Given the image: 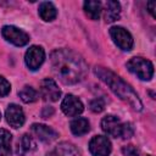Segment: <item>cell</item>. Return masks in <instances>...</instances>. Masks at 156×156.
Segmentation results:
<instances>
[{"instance_id": "cell-9", "label": "cell", "mask_w": 156, "mask_h": 156, "mask_svg": "<svg viewBox=\"0 0 156 156\" xmlns=\"http://www.w3.org/2000/svg\"><path fill=\"white\" fill-rule=\"evenodd\" d=\"M101 128L110 136H113V138H119L121 136L122 138L123 123H121V121L117 117L112 116V115L105 116L101 119Z\"/></svg>"}, {"instance_id": "cell-16", "label": "cell", "mask_w": 156, "mask_h": 156, "mask_svg": "<svg viewBox=\"0 0 156 156\" xmlns=\"http://www.w3.org/2000/svg\"><path fill=\"white\" fill-rule=\"evenodd\" d=\"M39 16L44 21H52L57 16L56 7L54 6L52 2H49V1L41 2L40 6H39Z\"/></svg>"}, {"instance_id": "cell-25", "label": "cell", "mask_w": 156, "mask_h": 156, "mask_svg": "<svg viewBox=\"0 0 156 156\" xmlns=\"http://www.w3.org/2000/svg\"><path fill=\"white\" fill-rule=\"evenodd\" d=\"M52 113H54V108H52L51 106L44 107V110H43V112H41V115H43V117H44V118H48V117H50Z\"/></svg>"}, {"instance_id": "cell-24", "label": "cell", "mask_w": 156, "mask_h": 156, "mask_svg": "<svg viewBox=\"0 0 156 156\" xmlns=\"http://www.w3.org/2000/svg\"><path fill=\"white\" fill-rule=\"evenodd\" d=\"M134 133V129H133V126L130 123H123V133H122V138L123 139H128L133 135Z\"/></svg>"}, {"instance_id": "cell-1", "label": "cell", "mask_w": 156, "mask_h": 156, "mask_svg": "<svg viewBox=\"0 0 156 156\" xmlns=\"http://www.w3.org/2000/svg\"><path fill=\"white\" fill-rule=\"evenodd\" d=\"M50 62L54 74L63 84H76L80 82L88 71L84 58L68 49H57L52 51Z\"/></svg>"}, {"instance_id": "cell-7", "label": "cell", "mask_w": 156, "mask_h": 156, "mask_svg": "<svg viewBox=\"0 0 156 156\" xmlns=\"http://www.w3.org/2000/svg\"><path fill=\"white\" fill-rule=\"evenodd\" d=\"M111 141L107 136L95 135L89 141V150L94 156H108L111 152Z\"/></svg>"}, {"instance_id": "cell-28", "label": "cell", "mask_w": 156, "mask_h": 156, "mask_svg": "<svg viewBox=\"0 0 156 156\" xmlns=\"http://www.w3.org/2000/svg\"><path fill=\"white\" fill-rule=\"evenodd\" d=\"M0 119H1V112H0Z\"/></svg>"}, {"instance_id": "cell-26", "label": "cell", "mask_w": 156, "mask_h": 156, "mask_svg": "<svg viewBox=\"0 0 156 156\" xmlns=\"http://www.w3.org/2000/svg\"><path fill=\"white\" fill-rule=\"evenodd\" d=\"M154 6H155V1H150V2H147V7H149V12L152 15V17H155V15H154Z\"/></svg>"}, {"instance_id": "cell-22", "label": "cell", "mask_w": 156, "mask_h": 156, "mask_svg": "<svg viewBox=\"0 0 156 156\" xmlns=\"http://www.w3.org/2000/svg\"><path fill=\"white\" fill-rule=\"evenodd\" d=\"M10 90H11L10 83L4 77L0 76V96H6L10 93Z\"/></svg>"}, {"instance_id": "cell-14", "label": "cell", "mask_w": 156, "mask_h": 156, "mask_svg": "<svg viewBox=\"0 0 156 156\" xmlns=\"http://www.w3.org/2000/svg\"><path fill=\"white\" fill-rule=\"evenodd\" d=\"M33 150H35V143H34V140L28 134H23L21 136V139H18L16 154L18 156H24L26 154H28V152H30Z\"/></svg>"}, {"instance_id": "cell-19", "label": "cell", "mask_w": 156, "mask_h": 156, "mask_svg": "<svg viewBox=\"0 0 156 156\" xmlns=\"http://www.w3.org/2000/svg\"><path fill=\"white\" fill-rule=\"evenodd\" d=\"M18 95H20L21 100H22L23 102H26V104L34 102V101H37V99H38V91H37L35 89H33L32 87H28V85L23 87V88L18 91Z\"/></svg>"}, {"instance_id": "cell-5", "label": "cell", "mask_w": 156, "mask_h": 156, "mask_svg": "<svg viewBox=\"0 0 156 156\" xmlns=\"http://www.w3.org/2000/svg\"><path fill=\"white\" fill-rule=\"evenodd\" d=\"M2 37L10 41L11 44L16 45V46H23L26 44H28L29 41V37L26 32H23L22 29L13 27V26H5L1 30Z\"/></svg>"}, {"instance_id": "cell-8", "label": "cell", "mask_w": 156, "mask_h": 156, "mask_svg": "<svg viewBox=\"0 0 156 156\" xmlns=\"http://www.w3.org/2000/svg\"><path fill=\"white\" fill-rule=\"evenodd\" d=\"M61 110L66 116L74 117V116H78L79 113L83 112L84 106L77 96H74L72 94H68V95L65 96V99L61 102Z\"/></svg>"}, {"instance_id": "cell-18", "label": "cell", "mask_w": 156, "mask_h": 156, "mask_svg": "<svg viewBox=\"0 0 156 156\" xmlns=\"http://www.w3.org/2000/svg\"><path fill=\"white\" fill-rule=\"evenodd\" d=\"M84 11L90 20H99L100 13L102 11V4L100 1H85Z\"/></svg>"}, {"instance_id": "cell-2", "label": "cell", "mask_w": 156, "mask_h": 156, "mask_svg": "<svg viewBox=\"0 0 156 156\" xmlns=\"http://www.w3.org/2000/svg\"><path fill=\"white\" fill-rule=\"evenodd\" d=\"M94 72L106 85L110 87V89L113 91L115 95H117L121 100H123L127 104H129L134 110L141 111L143 104H141L138 94L119 76H117L112 71H110V69H107L105 67H101V66H96L94 68Z\"/></svg>"}, {"instance_id": "cell-10", "label": "cell", "mask_w": 156, "mask_h": 156, "mask_svg": "<svg viewBox=\"0 0 156 156\" xmlns=\"http://www.w3.org/2000/svg\"><path fill=\"white\" fill-rule=\"evenodd\" d=\"M40 94L45 101H57L61 96V90L51 78H45L40 82Z\"/></svg>"}, {"instance_id": "cell-23", "label": "cell", "mask_w": 156, "mask_h": 156, "mask_svg": "<svg viewBox=\"0 0 156 156\" xmlns=\"http://www.w3.org/2000/svg\"><path fill=\"white\" fill-rule=\"evenodd\" d=\"M122 152L124 156H139V151L135 146L133 145H128V146H124L122 149Z\"/></svg>"}, {"instance_id": "cell-21", "label": "cell", "mask_w": 156, "mask_h": 156, "mask_svg": "<svg viewBox=\"0 0 156 156\" xmlns=\"http://www.w3.org/2000/svg\"><path fill=\"white\" fill-rule=\"evenodd\" d=\"M89 108L93 112L99 113V112H101L105 108V101L101 98H96V99H94V100H91L89 102Z\"/></svg>"}, {"instance_id": "cell-13", "label": "cell", "mask_w": 156, "mask_h": 156, "mask_svg": "<svg viewBox=\"0 0 156 156\" xmlns=\"http://www.w3.org/2000/svg\"><path fill=\"white\" fill-rule=\"evenodd\" d=\"M104 18L107 23H111V22H115L116 20L119 18L121 16V5L119 2L117 1H112V0H108L104 4Z\"/></svg>"}, {"instance_id": "cell-11", "label": "cell", "mask_w": 156, "mask_h": 156, "mask_svg": "<svg viewBox=\"0 0 156 156\" xmlns=\"http://www.w3.org/2000/svg\"><path fill=\"white\" fill-rule=\"evenodd\" d=\"M6 121L7 123L12 127V128H20L23 126L24 123V113L23 110L16 105V104H11L9 105L7 110H6Z\"/></svg>"}, {"instance_id": "cell-4", "label": "cell", "mask_w": 156, "mask_h": 156, "mask_svg": "<svg viewBox=\"0 0 156 156\" xmlns=\"http://www.w3.org/2000/svg\"><path fill=\"white\" fill-rule=\"evenodd\" d=\"M110 35H111L112 40L115 41V44L119 49H122L124 51H129L133 48V44H134L133 38L127 29L118 27V26L112 27V28H110Z\"/></svg>"}, {"instance_id": "cell-17", "label": "cell", "mask_w": 156, "mask_h": 156, "mask_svg": "<svg viewBox=\"0 0 156 156\" xmlns=\"http://www.w3.org/2000/svg\"><path fill=\"white\" fill-rule=\"evenodd\" d=\"M11 134L6 129H0V156H11Z\"/></svg>"}, {"instance_id": "cell-3", "label": "cell", "mask_w": 156, "mask_h": 156, "mask_svg": "<svg viewBox=\"0 0 156 156\" xmlns=\"http://www.w3.org/2000/svg\"><path fill=\"white\" fill-rule=\"evenodd\" d=\"M127 68L129 72L135 74L141 80H150L154 76V66L151 61L143 57H132L127 62Z\"/></svg>"}, {"instance_id": "cell-27", "label": "cell", "mask_w": 156, "mask_h": 156, "mask_svg": "<svg viewBox=\"0 0 156 156\" xmlns=\"http://www.w3.org/2000/svg\"><path fill=\"white\" fill-rule=\"evenodd\" d=\"M46 156H62L61 154H58L56 150H54V151H51V152H49Z\"/></svg>"}, {"instance_id": "cell-15", "label": "cell", "mask_w": 156, "mask_h": 156, "mask_svg": "<svg viewBox=\"0 0 156 156\" xmlns=\"http://www.w3.org/2000/svg\"><path fill=\"white\" fill-rule=\"evenodd\" d=\"M69 128H71V132L74 134V135H83L85 133L89 132L90 129V124H89V121L87 118H83V117H78L76 119H73L69 124Z\"/></svg>"}, {"instance_id": "cell-29", "label": "cell", "mask_w": 156, "mask_h": 156, "mask_svg": "<svg viewBox=\"0 0 156 156\" xmlns=\"http://www.w3.org/2000/svg\"><path fill=\"white\" fill-rule=\"evenodd\" d=\"M147 156H150V155H147Z\"/></svg>"}, {"instance_id": "cell-20", "label": "cell", "mask_w": 156, "mask_h": 156, "mask_svg": "<svg viewBox=\"0 0 156 156\" xmlns=\"http://www.w3.org/2000/svg\"><path fill=\"white\" fill-rule=\"evenodd\" d=\"M55 150L58 154H61L62 156H79V152L76 149V146L69 143H61L57 145V147Z\"/></svg>"}, {"instance_id": "cell-12", "label": "cell", "mask_w": 156, "mask_h": 156, "mask_svg": "<svg viewBox=\"0 0 156 156\" xmlns=\"http://www.w3.org/2000/svg\"><path fill=\"white\" fill-rule=\"evenodd\" d=\"M32 132L39 140H41L44 143H51L58 136V134L55 129H52L51 127H48L45 124H40V123H34L32 126Z\"/></svg>"}, {"instance_id": "cell-6", "label": "cell", "mask_w": 156, "mask_h": 156, "mask_svg": "<svg viewBox=\"0 0 156 156\" xmlns=\"http://www.w3.org/2000/svg\"><path fill=\"white\" fill-rule=\"evenodd\" d=\"M45 60V52H44V49L41 46H37V45H33L30 46L27 52H26V56H24V61H26V65L29 69L32 71H35L38 69L43 62Z\"/></svg>"}]
</instances>
